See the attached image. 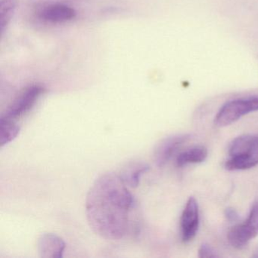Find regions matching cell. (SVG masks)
I'll return each instance as SVG.
<instances>
[{"label": "cell", "instance_id": "5bb4252c", "mask_svg": "<svg viewBox=\"0 0 258 258\" xmlns=\"http://www.w3.org/2000/svg\"><path fill=\"white\" fill-rule=\"evenodd\" d=\"M199 253V257L211 258L218 256L215 250L208 244H203L201 246Z\"/></svg>", "mask_w": 258, "mask_h": 258}, {"label": "cell", "instance_id": "9a60e30c", "mask_svg": "<svg viewBox=\"0 0 258 258\" xmlns=\"http://www.w3.org/2000/svg\"><path fill=\"white\" fill-rule=\"evenodd\" d=\"M225 216L229 222H235L238 220V214L235 209L229 208L225 211Z\"/></svg>", "mask_w": 258, "mask_h": 258}, {"label": "cell", "instance_id": "52a82bcc", "mask_svg": "<svg viewBox=\"0 0 258 258\" xmlns=\"http://www.w3.org/2000/svg\"><path fill=\"white\" fill-rule=\"evenodd\" d=\"M190 139L188 134H180L163 140L155 151V161L158 167L165 165L176 151Z\"/></svg>", "mask_w": 258, "mask_h": 258}, {"label": "cell", "instance_id": "4fadbf2b", "mask_svg": "<svg viewBox=\"0 0 258 258\" xmlns=\"http://www.w3.org/2000/svg\"><path fill=\"white\" fill-rule=\"evenodd\" d=\"M16 8V0H1L0 2V32L8 26Z\"/></svg>", "mask_w": 258, "mask_h": 258}, {"label": "cell", "instance_id": "8fae6325", "mask_svg": "<svg viewBox=\"0 0 258 258\" xmlns=\"http://www.w3.org/2000/svg\"><path fill=\"white\" fill-rule=\"evenodd\" d=\"M149 166L148 164L144 163H136L127 167L120 177L126 185L136 188L140 184L142 176L149 171Z\"/></svg>", "mask_w": 258, "mask_h": 258}, {"label": "cell", "instance_id": "277c9868", "mask_svg": "<svg viewBox=\"0 0 258 258\" xmlns=\"http://www.w3.org/2000/svg\"><path fill=\"white\" fill-rule=\"evenodd\" d=\"M258 235V199L253 202L248 217L244 223L229 230L228 240L233 247L242 248Z\"/></svg>", "mask_w": 258, "mask_h": 258}, {"label": "cell", "instance_id": "9c48e42d", "mask_svg": "<svg viewBox=\"0 0 258 258\" xmlns=\"http://www.w3.org/2000/svg\"><path fill=\"white\" fill-rule=\"evenodd\" d=\"M76 16V12L69 6L55 4L49 6L40 12V17L43 20L52 23H61L72 20Z\"/></svg>", "mask_w": 258, "mask_h": 258}, {"label": "cell", "instance_id": "7c38bea8", "mask_svg": "<svg viewBox=\"0 0 258 258\" xmlns=\"http://www.w3.org/2000/svg\"><path fill=\"white\" fill-rule=\"evenodd\" d=\"M20 126L12 120L0 119V146L4 147L19 135Z\"/></svg>", "mask_w": 258, "mask_h": 258}, {"label": "cell", "instance_id": "8992f818", "mask_svg": "<svg viewBox=\"0 0 258 258\" xmlns=\"http://www.w3.org/2000/svg\"><path fill=\"white\" fill-rule=\"evenodd\" d=\"M182 238L185 242L191 241L197 234L199 226V209L197 201L190 197L185 205L180 220Z\"/></svg>", "mask_w": 258, "mask_h": 258}, {"label": "cell", "instance_id": "6da1fadb", "mask_svg": "<svg viewBox=\"0 0 258 258\" xmlns=\"http://www.w3.org/2000/svg\"><path fill=\"white\" fill-rule=\"evenodd\" d=\"M126 185L115 173H105L95 181L87 195L89 224L105 239H121L127 234L134 199Z\"/></svg>", "mask_w": 258, "mask_h": 258}, {"label": "cell", "instance_id": "5b68a950", "mask_svg": "<svg viewBox=\"0 0 258 258\" xmlns=\"http://www.w3.org/2000/svg\"><path fill=\"white\" fill-rule=\"evenodd\" d=\"M44 91V87L38 84L25 89L0 119L16 122V120L25 115L34 106Z\"/></svg>", "mask_w": 258, "mask_h": 258}, {"label": "cell", "instance_id": "30bf717a", "mask_svg": "<svg viewBox=\"0 0 258 258\" xmlns=\"http://www.w3.org/2000/svg\"><path fill=\"white\" fill-rule=\"evenodd\" d=\"M208 157V150L204 146H199L191 148L178 155L176 158V165L183 167L189 164L202 163Z\"/></svg>", "mask_w": 258, "mask_h": 258}, {"label": "cell", "instance_id": "ba28073f", "mask_svg": "<svg viewBox=\"0 0 258 258\" xmlns=\"http://www.w3.org/2000/svg\"><path fill=\"white\" fill-rule=\"evenodd\" d=\"M64 249L66 243L55 234H43L39 238L38 250L41 257H62Z\"/></svg>", "mask_w": 258, "mask_h": 258}, {"label": "cell", "instance_id": "2e32d148", "mask_svg": "<svg viewBox=\"0 0 258 258\" xmlns=\"http://www.w3.org/2000/svg\"><path fill=\"white\" fill-rule=\"evenodd\" d=\"M255 253H256V254L254 255V256H258V249L256 250V251L255 252Z\"/></svg>", "mask_w": 258, "mask_h": 258}, {"label": "cell", "instance_id": "7a4b0ae2", "mask_svg": "<svg viewBox=\"0 0 258 258\" xmlns=\"http://www.w3.org/2000/svg\"><path fill=\"white\" fill-rule=\"evenodd\" d=\"M229 159L225 164L229 170H244L258 164V134L237 137L231 143Z\"/></svg>", "mask_w": 258, "mask_h": 258}, {"label": "cell", "instance_id": "3957f363", "mask_svg": "<svg viewBox=\"0 0 258 258\" xmlns=\"http://www.w3.org/2000/svg\"><path fill=\"white\" fill-rule=\"evenodd\" d=\"M256 111H258V97L229 101L220 108L214 122L218 126H228L243 116Z\"/></svg>", "mask_w": 258, "mask_h": 258}]
</instances>
